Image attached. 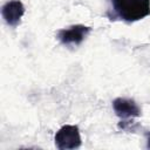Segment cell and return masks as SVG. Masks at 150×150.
<instances>
[{
    "label": "cell",
    "instance_id": "6da1fadb",
    "mask_svg": "<svg viewBox=\"0 0 150 150\" xmlns=\"http://www.w3.org/2000/svg\"><path fill=\"white\" fill-rule=\"evenodd\" d=\"M109 4L110 20L135 22L150 14V0H109Z\"/></svg>",
    "mask_w": 150,
    "mask_h": 150
},
{
    "label": "cell",
    "instance_id": "7a4b0ae2",
    "mask_svg": "<svg viewBox=\"0 0 150 150\" xmlns=\"http://www.w3.org/2000/svg\"><path fill=\"white\" fill-rule=\"evenodd\" d=\"M55 145L60 150H70V149H77L81 146V135L80 130L76 125L66 124L61 127L54 137Z\"/></svg>",
    "mask_w": 150,
    "mask_h": 150
},
{
    "label": "cell",
    "instance_id": "3957f363",
    "mask_svg": "<svg viewBox=\"0 0 150 150\" xmlns=\"http://www.w3.org/2000/svg\"><path fill=\"white\" fill-rule=\"evenodd\" d=\"M91 28L84 25H73L69 26L67 28H62L60 30H57L56 36L57 40L67 47H76L80 46L86 38L89 35Z\"/></svg>",
    "mask_w": 150,
    "mask_h": 150
},
{
    "label": "cell",
    "instance_id": "277c9868",
    "mask_svg": "<svg viewBox=\"0 0 150 150\" xmlns=\"http://www.w3.org/2000/svg\"><path fill=\"white\" fill-rule=\"evenodd\" d=\"M112 109L121 120H130L141 116V108L131 98L117 97L112 101Z\"/></svg>",
    "mask_w": 150,
    "mask_h": 150
},
{
    "label": "cell",
    "instance_id": "5b68a950",
    "mask_svg": "<svg viewBox=\"0 0 150 150\" xmlns=\"http://www.w3.org/2000/svg\"><path fill=\"white\" fill-rule=\"evenodd\" d=\"M25 14V6L20 0H9L1 8L5 22L11 27H16Z\"/></svg>",
    "mask_w": 150,
    "mask_h": 150
},
{
    "label": "cell",
    "instance_id": "8992f818",
    "mask_svg": "<svg viewBox=\"0 0 150 150\" xmlns=\"http://www.w3.org/2000/svg\"><path fill=\"white\" fill-rule=\"evenodd\" d=\"M145 137H146V148L150 149V131L145 134Z\"/></svg>",
    "mask_w": 150,
    "mask_h": 150
}]
</instances>
